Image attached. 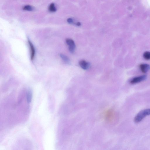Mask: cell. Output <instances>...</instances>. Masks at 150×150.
<instances>
[{
  "label": "cell",
  "instance_id": "6da1fadb",
  "mask_svg": "<svg viewBox=\"0 0 150 150\" xmlns=\"http://www.w3.org/2000/svg\"><path fill=\"white\" fill-rule=\"evenodd\" d=\"M150 115V108L147 109L142 110L135 116L134 119L135 123L140 122L144 118L147 116Z\"/></svg>",
  "mask_w": 150,
  "mask_h": 150
},
{
  "label": "cell",
  "instance_id": "7a4b0ae2",
  "mask_svg": "<svg viewBox=\"0 0 150 150\" xmlns=\"http://www.w3.org/2000/svg\"><path fill=\"white\" fill-rule=\"evenodd\" d=\"M146 75H144L133 78L130 81V83L132 84H135L141 83L145 81L147 78Z\"/></svg>",
  "mask_w": 150,
  "mask_h": 150
},
{
  "label": "cell",
  "instance_id": "3957f363",
  "mask_svg": "<svg viewBox=\"0 0 150 150\" xmlns=\"http://www.w3.org/2000/svg\"><path fill=\"white\" fill-rule=\"evenodd\" d=\"M66 42L69 46V50L71 53L74 52L75 49V45L74 42L71 39L67 38L66 40Z\"/></svg>",
  "mask_w": 150,
  "mask_h": 150
},
{
  "label": "cell",
  "instance_id": "277c9868",
  "mask_svg": "<svg viewBox=\"0 0 150 150\" xmlns=\"http://www.w3.org/2000/svg\"><path fill=\"white\" fill-rule=\"evenodd\" d=\"M139 68L143 73H146L150 70V65L147 64H142L139 65Z\"/></svg>",
  "mask_w": 150,
  "mask_h": 150
},
{
  "label": "cell",
  "instance_id": "5b68a950",
  "mask_svg": "<svg viewBox=\"0 0 150 150\" xmlns=\"http://www.w3.org/2000/svg\"><path fill=\"white\" fill-rule=\"evenodd\" d=\"M28 41L31 51V59L33 60L34 58L35 54V50L34 45L29 40H28Z\"/></svg>",
  "mask_w": 150,
  "mask_h": 150
},
{
  "label": "cell",
  "instance_id": "8992f818",
  "mask_svg": "<svg viewBox=\"0 0 150 150\" xmlns=\"http://www.w3.org/2000/svg\"><path fill=\"white\" fill-rule=\"evenodd\" d=\"M79 64L82 69L85 70L88 69L90 66L89 63L84 60L80 61L79 62Z\"/></svg>",
  "mask_w": 150,
  "mask_h": 150
},
{
  "label": "cell",
  "instance_id": "52a82bcc",
  "mask_svg": "<svg viewBox=\"0 0 150 150\" xmlns=\"http://www.w3.org/2000/svg\"><path fill=\"white\" fill-rule=\"evenodd\" d=\"M32 91L31 89H28L27 94V100L28 103L32 102Z\"/></svg>",
  "mask_w": 150,
  "mask_h": 150
},
{
  "label": "cell",
  "instance_id": "ba28073f",
  "mask_svg": "<svg viewBox=\"0 0 150 150\" xmlns=\"http://www.w3.org/2000/svg\"><path fill=\"white\" fill-rule=\"evenodd\" d=\"M59 55L61 58L65 63L67 64H69L70 63V61L69 59L66 55L62 54H61Z\"/></svg>",
  "mask_w": 150,
  "mask_h": 150
},
{
  "label": "cell",
  "instance_id": "9c48e42d",
  "mask_svg": "<svg viewBox=\"0 0 150 150\" xmlns=\"http://www.w3.org/2000/svg\"><path fill=\"white\" fill-rule=\"evenodd\" d=\"M48 9L51 12H55L56 11L57 9L54 3H52L50 4L48 7Z\"/></svg>",
  "mask_w": 150,
  "mask_h": 150
},
{
  "label": "cell",
  "instance_id": "30bf717a",
  "mask_svg": "<svg viewBox=\"0 0 150 150\" xmlns=\"http://www.w3.org/2000/svg\"><path fill=\"white\" fill-rule=\"evenodd\" d=\"M23 9L24 10L32 11H33L34 10V8L31 5H27L24 6Z\"/></svg>",
  "mask_w": 150,
  "mask_h": 150
},
{
  "label": "cell",
  "instance_id": "8fae6325",
  "mask_svg": "<svg viewBox=\"0 0 150 150\" xmlns=\"http://www.w3.org/2000/svg\"><path fill=\"white\" fill-rule=\"evenodd\" d=\"M143 57L146 60L150 59V52L149 51H146L143 54Z\"/></svg>",
  "mask_w": 150,
  "mask_h": 150
},
{
  "label": "cell",
  "instance_id": "7c38bea8",
  "mask_svg": "<svg viewBox=\"0 0 150 150\" xmlns=\"http://www.w3.org/2000/svg\"><path fill=\"white\" fill-rule=\"evenodd\" d=\"M67 22L69 24H72L73 23V18H68L67 20Z\"/></svg>",
  "mask_w": 150,
  "mask_h": 150
},
{
  "label": "cell",
  "instance_id": "4fadbf2b",
  "mask_svg": "<svg viewBox=\"0 0 150 150\" xmlns=\"http://www.w3.org/2000/svg\"><path fill=\"white\" fill-rule=\"evenodd\" d=\"M76 24L78 26H80L81 25V24L80 22H78Z\"/></svg>",
  "mask_w": 150,
  "mask_h": 150
}]
</instances>
